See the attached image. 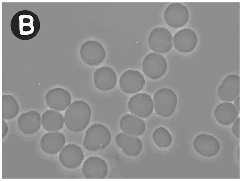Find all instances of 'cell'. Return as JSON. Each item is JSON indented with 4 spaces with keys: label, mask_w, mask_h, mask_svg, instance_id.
Instances as JSON below:
<instances>
[{
    "label": "cell",
    "mask_w": 242,
    "mask_h": 181,
    "mask_svg": "<svg viewBox=\"0 0 242 181\" xmlns=\"http://www.w3.org/2000/svg\"><path fill=\"white\" fill-rule=\"evenodd\" d=\"M4 119L2 118V138L5 136L7 133L8 130V126L5 122Z\"/></svg>",
    "instance_id": "4316f807"
},
{
    "label": "cell",
    "mask_w": 242,
    "mask_h": 181,
    "mask_svg": "<svg viewBox=\"0 0 242 181\" xmlns=\"http://www.w3.org/2000/svg\"><path fill=\"white\" fill-rule=\"evenodd\" d=\"M155 109L159 115L168 117L174 113L178 103L175 93L168 88H162L157 90L154 95Z\"/></svg>",
    "instance_id": "277c9868"
},
{
    "label": "cell",
    "mask_w": 242,
    "mask_h": 181,
    "mask_svg": "<svg viewBox=\"0 0 242 181\" xmlns=\"http://www.w3.org/2000/svg\"><path fill=\"white\" fill-rule=\"evenodd\" d=\"M80 55L82 60L87 64L96 65L101 63L105 59L106 52L99 42L88 40L81 45Z\"/></svg>",
    "instance_id": "8992f818"
},
{
    "label": "cell",
    "mask_w": 242,
    "mask_h": 181,
    "mask_svg": "<svg viewBox=\"0 0 242 181\" xmlns=\"http://www.w3.org/2000/svg\"><path fill=\"white\" fill-rule=\"evenodd\" d=\"M111 140V134L109 129L102 124H95L86 132L83 145L89 151H96L104 149Z\"/></svg>",
    "instance_id": "3957f363"
},
{
    "label": "cell",
    "mask_w": 242,
    "mask_h": 181,
    "mask_svg": "<svg viewBox=\"0 0 242 181\" xmlns=\"http://www.w3.org/2000/svg\"><path fill=\"white\" fill-rule=\"evenodd\" d=\"M238 115L237 109L233 103L230 102L220 103L214 111V116L216 120L224 125H231L235 121Z\"/></svg>",
    "instance_id": "44dd1931"
},
{
    "label": "cell",
    "mask_w": 242,
    "mask_h": 181,
    "mask_svg": "<svg viewBox=\"0 0 242 181\" xmlns=\"http://www.w3.org/2000/svg\"><path fill=\"white\" fill-rule=\"evenodd\" d=\"M11 31L17 38L23 40H31L38 33L40 22L38 16L27 10L18 11L13 16L10 23Z\"/></svg>",
    "instance_id": "6da1fadb"
},
{
    "label": "cell",
    "mask_w": 242,
    "mask_h": 181,
    "mask_svg": "<svg viewBox=\"0 0 242 181\" xmlns=\"http://www.w3.org/2000/svg\"><path fill=\"white\" fill-rule=\"evenodd\" d=\"M145 83L143 75L139 71L128 70L125 71L119 79V85L122 91L129 94L140 91Z\"/></svg>",
    "instance_id": "7c38bea8"
},
{
    "label": "cell",
    "mask_w": 242,
    "mask_h": 181,
    "mask_svg": "<svg viewBox=\"0 0 242 181\" xmlns=\"http://www.w3.org/2000/svg\"><path fill=\"white\" fill-rule=\"evenodd\" d=\"M198 42L197 36L193 30L182 29L175 35L173 44L175 48L181 52H189L196 47Z\"/></svg>",
    "instance_id": "2e32d148"
},
{
    "label": "cell",
    "mask_w": 242,
    "mask_h": 181,
    "mask_svg": "<svg viewBox=\"0 0 242 181\" xmlns=\"http://www.w3.org/2000/svg\"><path fill=\"white\" fill-rule=\"evenodd\" d=\"M82 170L86 179H104L107 175L108 167L105 160L97 157H92L84 162Z\"/></svg>",
    "instance_id": "e0dca14e"
},
{
    "label": "cell",
    "mask_w": 242,
    "mask_h": 181,
    "mask_svg": "<svg viewBox=\"0 0 242 181\" xmlns=\"http://www.w3.org/2000/svg\"><path fill=\"white\" fill-rule=\"evenodd\" d=\"M59 158L62 165L69 169L75 168L81 163L84 154L81 148L73 144L64 147L60 152Z\"/></svg>",
    "instance_id": "5bb4252c"
},
{
    "label": "cell",
    "mask_w": 242,
    "mask_h": 181,
    "mask_svg": "<svg viewBox=\"0 0 242 181\" xmlns=\"http://www.w3.org/2000/svg\"><path fill=\"white\" fill-rule=\"evenodd\" d=\"M235 106L238 110V111H239L240 110V96L238 97H237L235 99Z\"/></svg>",
    "instance_id": "83f0119b"
},
{
    "label": "cell",
    "mask_w": 242,
    "mask_h": 181,
    "mask_svg": "<svg viewBox=\"0 0 242 181\" xmlns=\"http://www.w3.org/2000/svg\"><path fill=\"white\" fill-rule=\"evenodd\" d=\"M166 24L173 28H179L186 24L189 17L188 10L185 5L179 3L169 5L164 14Z\"/></svg>",
    "instance_id": "30bf717a"
},
{
    "label": "cell",
    "mask_w": 242,
    "mask_h": 181,
    "mask_svg": "<svg viewBox=\"0 0 242 181\" xmlns=\"http://www.w3.org/2000/svg\"><path fill=\"white\" fill-rule=\"evenodd\" d=\"M240 92V78L237 74H231L226 76L218 87L217 94L223 101L234 100Z\"/></svg>",
    "instance_id": "8fae6325"
},
{
    "label": "cell",
    "mask_w": 242,
    "mask_h": 181,
    "mask_svg": "<svg viewBox=\"0 0 242 181\" xmlns=\"http://www.w3.org/2000/svg\"><path fill=\"white\" fill-rule=\"evenodd\" d=\"M65 143L64 135L60 132H49L41 138L40 146L42 149L49 154L58 153Z\"/></svg>",
    "instance_id": "ffe728a7"
},
{
    "label": "cell",
    "mask_w": 242,
    "mask_h": 181,
    "mask_svg": "<svg viewBox=\"0 0 242 181\" xmlns=\"http://www.w3.org/2000/svg\"><path fill=\"white\" fill-rule=\"evenodd\" d=\"M64 120L63 116L60 112L48 110L42 114L41 124L44 130L48 131H56L62 128Z\"/></svg>",
    "instance_id": "603a6c76"
},
{
    "label": "cell",
    "mask_w": 242,
    "mask_h": 181,
    "mask_svg": "<svg viewBox=\"0 0 242 181\" xmlns=\"http://www.w3.org/2000/svg\"><path fill=\"white\" fill-rule=\"evenodd\" d=\"M90 106L86 102L80 100L72 102L65 112L64 121L70 131L78 132L88 125L91 115Z\"/></svg>",
    "instance_id": "7a4b0ae2"
},
{
    "label": "cell",
    "mask_w": 242,
    "mask_h": 181,
    "mask_svg": "<svg viewBox=\"0 0 242 181\" xmlns=\"http://www.w3.org/2000/svg\"><path fill=\"white\" fill-rule=\"evenodd\" d=\"M192 144L194 150L204 157L216 156L221 148L220 143L215 137L207 134H201L194 139Z\"/></svg>",
    "instance_id": "ba28073f"
},
{
    "label": "cell",
    "mask_w": 242,
    "mask_h": 181,
    "mask_svg": "<svg viewBox=\"0 0 242 181\" xmlns=\"http://www.w3.org/2000/svg\"><path fill=\"white\" fill-rule=\"evenodd\" d=\"M154 142L159 147L165 148L169 146L172 141V135L165 128L159 127L155 129L152 135Z\"/></svg>",
    "instance_id": "d4e9b609"
},
{
    "label": "cell",
    "mask_w": 242,
    "mask_h": 181,
    "mask_svg": "<svg viewBox=\"0 0 242 181\" xmlns=\"http://www.w3.org/2000/svg\"><path fill=\"white\" fill-rule=\"evenodd\" d=\"M19 129L24 134H32L40 129L41 116L37 111L31 110L21 114L18 119Z\"/></svg>",
    "instance_id": "d6986e66"
},
{
    "label": "cell",
    "mask_w": 242,
    "mask_h": 181,
    "mask_svg": "<svg viewBox=\"0 0 242 181\" xmlns=\"http://www.w3.org/2000/svg\"><path fill=\"white\" fill-rule=\"evenodd\" d=\"M93 81L96 87L100 90H110L115 87L116 84V73L111 67L106 66L101 67L94 71Z\"/></svg>",
    "instance_id": "9a60e30c"
},
{
    "label": "cell",
    "mask_w": 242,
    "mask_h": 181,
    "mask_svg": "<svg viewBox=\"0 0 242 181\" xmlns=\"http://www.w3.org/2000/svg\"><path fill=\"white\" fill-rule=\"evenodd\" d=\"M240 118L238 117L236 120L232 127V130L233 134L238 138L240 137Z\"/></svg>",
    "instance_id": "484cf974"
},
{
    "label": "cell",
    "mask_w": 242,
    "mask_h": 181,
    "mask_svg": "<svg viewBox=\"0 0 242 181\" xmlns=\"http://www.w3.org/2000/svg\"><path fill=\"white\" fill-rule=\"evenodd\" d=\"M19 111V104L15 97L10 94L2 96V118L9 120L16 116Z\"/></svg>",
    "instance_id": "cb8c5ba5"
},
{
    "label": "cell",
    "mask_w": 242,
    "mask_h": 181,
    "mask_svg": "<svg viewBox=\"0 0 242 181\" xmlns=\"http://www.w3.org/2000/svg\"><path fill=\"white\" fill-rule=\"evenodd\" d=\"M119 125L124 132L132 135H141L145 130V124L144 121L130 114H126L121 118Z\"/></svg>",
    "instance_id": "7402d4cb"
},
{
    "label": "cell",
    "mask_w": 242,
    "mask_h": 181,
    "mask_svg": "<svg viewBox=\"0 0 242 181\" xmlns=\"http://www.w3.org/2000/svg\"><path fill=\"white\" fill-rule=\"evenodd\" d=\"M148 45L153 51L165 53L169 51L172 47V37L170 31L163 27H157L150 33Z\"/></svg>",
    "instance_id": "52a82bcc"
},
{
    "label": "cell",
    "mask_w": 242,
    "mask_h": 181,
    "mask_svg": "<svg viewBox=\"0 0 242 181\" xmlns=\"http://www.w3.org/2000/svg\"><path fill=\"white\" fill-rule=\"evenodd\" d=\"M143 73L147 77L153 79H158L166 73L167 64L165 58L161 55L155 52L148 54L142 64Z\"/></svg>",
    "instance_id": "5b68a950"
},
{
    "label": "cell",
    "mask_w": 242,
    "mask_h": 181,
    "mask_svg": "<svg viewBox=\"0 0 242 181\" xmlns=\"http://www.w3.org/2000/svg\"><path fill=\"white\" fill-rule=\"evenodd\" d=\"M115 140L116 144L128 156H138L142 149V142L137 137L121 132L116 136Z\"/></svg>",
    "instance_id": "ac0fdd59"
},
{
    "label": "cell",
    "mask_w": 242,
    "mask_h": 181,
    "mask_svg": "<svg viewBox=\"0 0 242 181\" xmlns=\"http://www.w3.org/2000/svg\"><path fill=\"white\" fill-rule=\"evenodd\" d=\"M71 100L70 92L59 87L50 89L45 96V100L47 106L52 109L58 111L64 110L69 105Z\"/></svg>",
    "instance_id": "4fadbf2b"
},
{
    "label": "cell",
    "mask_w": 242,
    "mask_h": 181,
    "mask_svg": "<svg viewBox=\"0 0 242 181\" xmlns=\"http://www.w3.org/2000/svg\"><path fill=\"white\" fill-rule=\"evenodd\" d=\"M128 106L132 113L142 118L149 116L154 108L151 97L144 93H138L131 97L129 100Z\"/></svg>",
    "instance_id": "9c48e42d"
}]
</instances>
